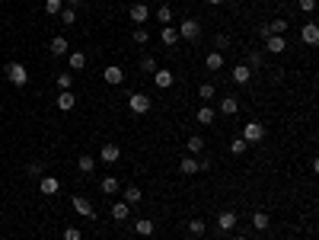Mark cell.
I'll return each instance as SVG.
<instances>
[{
	"instance_id": "4fadbf2b",
	"label": "cell",
	"mask_w": 319,
	"mask_h": 240,
	"mask_svg": "<svg viewBox=\"0 0 319 240\" xmlns=\"http://www.w3.org/2000/svg\"><path fill=\"white\" fill-rule=\"evenodd\" d=\"M239 112V100L236 96H223L221 100V116H236Z\"/></svg>"
},
{
	"instance_id": "603a6c76",
	"label": "cell",
	"mask_w": 319,
	"mask_h": 240,
	"mask_svg": "<svg viewBox=\"0 0 319 240\" xmlns=\"http://www.w3.org/2000/svg\"><path fill=\"white\" fill-rule=\"evenodd\" d=\"M160 39H163V45H175V42H179V29H173V26H163Z\"/></svg>"
},
{
	"instance_id": "8d00e7d4",
	"label": "cell",
	"mask_w": 319,
	"mask_h": 240,
	"mask_svg": "<svg viewBox=\"0 0 319 240\" xmlns=\"http://www.w3.org/2000/svg\"><path fill=\"white\" fill-rule=\"evenodd\" d=\"M230 151H233V154H246V151H249V144H246L243 138H236L233 144H230Z\"/></svg>"
},
{
	"instance_id": "6da1fadb",
	"label": "cell",
	"mask_w": 319,
	"mask_h": 240,
	"mask_svg": "<svg viewBox=\"0 0 319 240\" xmlns=\"http://www.w3.org/2000/svg\"><path fill=\"white\" fill-rule=\"evenodd\" d=\"M239 138H243L246 144H258V141L265 138V125H262V122H246V125H243V135H239Z\"/></svg>"
},
{
	"instance_id": "3957f363",
	"label": "cell",
	"mask_w": 319,
	"mask_h": 240,
	"mask_svg": "<svg viewBox=\"0 0 319 240\" xmlns=\"http://www.w3.org/2000/svg\"><path fill=\"white\" fill-rule=\"evenodd\" d=\"M7 77H10V84H13V86H26V80H29V70H26L19 61H10V64H7Z\"/></svg>"
},
{
	"instance_id": "ee69618b",
	"label": "cell",
	"mask_w": 319,
	"mask_h": 240,
	"mask_svg": "<svg viewBox=\"0 0 319 240\" xmlns=\"http://www.w3.org/2000/svg\"><path fill=\"white\" fill-rule=\"evenodd\" d=\"M214 45H217V48H227L230 42H227V35H217V39H214Z\"/></svg>"
},
{
	"instance_id": "c3c4849f",
	"label": "cell",
	"mask_w": 319,
	"mask_h": 240,
	"mask_svg": "<svg viewBox=\"0 0 319 240\" xmlns=\"http://www.w3.org/2000/svg\"><path fill=\"white\" fill-rule=\"evenodd\" d=\"M185 240H198V237H191V234H189V237H185Z\"/></svg>"
},
{
	"instance_id": "9a60e30c",
	"label": "cell",
	"mask_w": 319,
	"mask_h": 240,
	"mask_svg": "<svg viewBox=\"0 0 319 240\" xmlns=\"http://www.w3.org/2000/svg\"><path fill=\"white\" fill-rule=\"evenodd\" d=\"M74 106H77V96L70 93V90H61V96H58V109H64V112H70Z\"/></svg>"
},
{
	"instance_id": "7dc6e473",
	"label": "cell",
	"mask_w": 319,
	"mask_h": 240,
	"mask_svg": "<svg viewBox=\"0 0 319 240\" xmlns=\"http://www.w3.org/2000/svg\"><path fill=\"white\" fill-rule=\"evenodd\" d=\"M207 3H211V7H217V3H223V0H207Z\"/></svg>"
},
{
	"instance_id": "4dcf8cb0",
	"label": "cell",
	"mask_w": 319,
	"mask_h": 240,
	"mask_svg": "<svg viewBox=\"0 0 319 240\" xmlns=\"http://www.w3.org/2000/svg\"><path fill=\"white\" fill-rule=\"evenodd\" d=\"M77 167H80V173H93V170H96V160H93L90 154H83L80 160H77Z\"/></svg>"
},
{
	"instance_id": "f6af8a7d",
	"label": "cell",
	"mask_w": 319,
	"mask_h": 240,
	"mask_svg": "<svg viewBox=\"0 0 319 240\" xmlns=\"http://www.w3.org/2000/svg\"><path fill=\"white\" fill-rule=\"evenodd\" d=\"M64 3H67L70 10H74V7H80V0H64Z\"/></svg>"
},
{
	"instance_id": "836d02e7",
	"label": "cell",
	"mask_w": 319,
	"mask_h": 240,
	"mask_svg": "<svg viewBox=\"0 0 319 240\" xmlns=\"http://www.w3.org/2000/svg\"><path fill=\"white\" fill-rule=\"evenodd\" d=\"M58 19H61L64 26H74V23H77V13H74V10H70V7H64L61 13H58Z\"/></svg>"
},
{
	"instance_id": "7a4b0ae2",
	"label": "cell",
	"mask_w": 319,
	"mask_h": 240,
	"mask_svg": "<svg viewBox=\"0 0 319 240\" xmlns=\"http://www.w3.org/2000/svg\"><path fill=\"white\" fill-rule=\"evenodd\" d=\"M128 106H131V112H134V116H147V112H150V106H153V100L147 93H131L128 96Z\"/></svg>"
},
{
	"instance_id": "ba28073f",
	"label": "cell",
	"mask_w": 319,
	"mask_h": 240,
	"mask_svg": "<svg viewBox=\"0 0 319 240\" xmlns=\"http://www.w3.org/2000/svg\"><path fill=\"white\" fill-rule=\"evenodd\" d=\"M300 39H303V45H316V42H319V26L306 23L303 29H300Z\"/></svg>"
},
{
	"instance_id": "d6a6232c",
	"label": "cell",
	"mask_w": 319,
	"mask_h": 240,
	"mask_svg": "<svg viewBox=\"0 0 319 240\" xmlns=\"http://www.w3.org/2000/svg\"><path fill=\"white\" fill-rule=\"evenodd\" d=\"M64 10V0H45V13L48 16H58Z\"/></svg>"
},
{
	"instance_id": "e0dca14e",
	"label": "cell",
	"mask_w": 319,
	"mask_h": 240,
	"mask_svg": "<svg viewBox=\"0 0 319 240\" xmlns=\"http://www.w3.org/2000/svg\"><path fill=\"white\" fill-rule=\"evenodd\" d=\"M134 231L141 234V237H150V234L157 231V224H153L150 218H141V221H137V224H134Z\"/></svg>"
},
{
	"instance_id": "9c48e42d",
	"label": "cell",
	"mask_w": 319,
	"mask_h": 240,
	"mask_svg": "<svg viewBox=\"0 0 319 240\" xmlns=\"http://www.w3.org/2000/svg\"><path fill=\"white\" fill-rule=\"evenodd\" d=\"M99 157H102L106 163H118V157H122V147H118V144H102Z\"/></svg>"
},
{
	"instance_id": "484cf974",
	"label": "cell",
	"mask_w": 319,
	"mask_h": 240,
	"mask_svg": "<svg viewBox=\"0 0 319 240\" xmlns=\"http://www.w3.org/2000/svg\"><path fill=\"white\" fill-rule=\"evenodd\" d=\"M179 170H182L185 176H195V173H201V170H198V160H195V157H185V160L179 163Z\"/></svg>"
},
{
	"instance_id": "74e56055",
	"label": "cell",
	"mask_w": 319,
	"mask_h": 240,
	"mask_svg": "<svg viewBox=\"0 0 319 240\" xmlns=\"http://www.w3.org/2000/svg\"><path fill=\"white\" fill-rule=\"evenodd\" d=\"M246 68H262V51H249V61Z\"/></svg>"
},
{
	"instance_id": "60d3db41",
	"label": "cell",
	"mask_w": 319,
	"mask_h": 240,
	"mask_svg": "<svg viewBox=\"0 0 319 240\" xmlns=\"http://www.w3.org/2000/svg\"><path fill=\"white\" fill-rule=\"evenodd\" d=\"M42 170H45L42 163H29V176H38V179H42V176H45V173H42Z\"/></svg>"
},
{
	"instance_id": "7bdbcfd3",
	"label": "cell",
	"mask_w": 319,
	"mask_h": 240,
	"mask_svg": "<svg viewBox=\"0 0 319 240\" xmlns=\"http://www.w3.org/2000/svg\"><path fill=\"white\" fill-rule=\"evenodd\" d=\"M300 10H303V13H313V10H316V0H300Z\"/></svg>"
},
{
	"instance_id": "f546056e",
	"label": "cell",
	"mask_w": 319,
	"mask_h": 240,
	"mask_svg": "<svg viewBox=\"0 0 319 240\" xmlns=\"http://www.w3.org/2000/svg\"><path fill=\"white\" fill-rule=\"evenodd\" d=\"M70 68H74V70H83L86 68V54L83 51H70Z\"/></svg>"
},
{
	"instance_id": "d6986e66",
	"label": "cell",
	"mask_w": 319,
	"mask_h": 240,
	"mask_svg": "<svg viewBox=\"0 0 319 240\" xmlns=\"http://www.w3.org/2000/svg\"><path fill=\"white\" fill-rule=\"evenodd\" d=\"M99 189H102V192H106V195H115V192H118V189H122V183H118V179H115V176H106V179H102V183H99Z\"/></svg>"
},
{
	"instance_id": "1f68e13d",
	"label": "cell",
	"mask_w": 319,
	"mask_h": 240,
	"mask_svg": "<svg viewBox=\"0 0 319 240\" xmlns=\"http://www.w3.org/2000/svg\"><path fill=\"white\" fill-rule=\"evenodd\" d=\"M284 29H287V19H271V23H268V32H271V35H284Z\"/></svg>"
},
{
	"instance_id": "bcb514c9",
	"label": "cell",
	"mask_w": 319,
	"mask_h": 240,
	"mask_svg": "<svg viewBox=\"0 0 319 240\" xmlns=\"http://www.w3.org/2000/svg\"><path fill=\"white\" fill-rule=\"evenodd\" d=\"M233 240H249V237H246V234H236V237Z\"/></svg>"
},
{
	"instance_id": "83f0119b",
	"label": "cell",
	"mask_w": 319,
	"mask_h": 240,
	"mask_svg": "<svg viewBox=\"0 0 319 240\" xmlns=\"http://www.w3.org/2000/svg\"><path fill=\"white\" fill-rule=\"evenodd\" d=\"M268 224H271V221H268L265 211H255V215H252V227H255V231H268Z\"/></svg>"
},
{
	"instance_id": "5bb4252c",
	"label": "cell",
	"mask_w": 319,
	"mask_h": 240,
	"mask_svg": "<svg viewBox=\"0 0 319 240\" xmlns=\"http://www.w3.org/2000/svg\"><path fill=\"white\" fill-rule=\"evenodd\" d=\"M265 48H268L271 54H281L284 48H287V42H284V35H268V39H265Z\"/></svg>"
},
{
	"instance_id": "d4e9b609",
	"label": "cell",
	"mask_w": 319,
	"mask_h": 240,
	"mask_svg": "<svg viewBox=\"0 0 319 240\" xmlns=\"http://www.w3.org/2000/svg\"><path fill=\"white\" fill-rule=\"evenodd\" d=\"M214 116H217V112H214L211 106H201L198 109V125H214Z\"/></svg>"
},
{
	"instance_id": "cb8c5ba5",
	"label": "cell",
	"mask_w": 319,
	"mask_h": 240,
	"mask_svg": "<svg viewBox=\"0 0 319 240\" xmlns=\"http://www.w3.org/2000/svg\"><path fill=\"white\" fill-rule=\"evenodd\" d=\"M249 77H252V70L246 68V64H236V68H233V80H236V84H249Z\"/></svg>"
},
{
	"instance_id": "7402d4cb",
	"label": "cell",
	"mask_w": 319,
	"mask_h": 240,
	"mask_svg": "<svg viewBox=\"0 0 319 240\" xmlns=\"http://www.w3.org/2000/svg\"><path fill=\"white\" fill-rule=\"evenodd\" d=\"M141 199H144V192H141L137 186H128V189H125V199H122V202H128V205H141Z\"/></svg>"
},
{
	"instance_id": "4316f807",
	"label": "cell",
	"mask_w": 319,
	"mask_h": 240,
	"mask_svg": "<svg viewBox=\"0 0 319 240\" xmlns=\"http://www.w3.org/2000/svg\"><path fill=\"white\" fill-rule=\"evenodd\" d=\"M185 151H191V154H201V151H205V138H201V135H191L189 144H185Z\"/></svg>"
},
{
	"instance_id": "7c38bea8",
	"label": "cell",
	"mask_w": 319,
	"mask_h": 240,
	"mask_svg": "<svg viewBox=\"0 0 319 240\" xmlns=\"http://www.w3.org/2000/svg\"><path fill=\"white\" fill-rule=\"evenodd\" d=\"M173 70H153V84L160 86V90H169V86H173Z\"/></svg>"
},
{
	"instance_id": "ac0fdd59",
	"label": "cell",
	"mask_w": 319,
	"mask_h": 240,
	"mask_svg": "<svg viewBox=\"0 0 319 240\" xmlns=\"http://www.w3.org/2000/svg\"><path fill=\"white\" fill-rule=\"evenodd\" d=\"M157 23L160 26H173V7H169V3H163V7L157 10Z\"/></svg>"
},
{
	"instance_id": "e575fe53",
	"label": "cell",
	"mask_w": 319,
	"mask_h": 240,
	"mask_svg": "<svg viewBox=\"0 0 319 240\" xmlns=\"http://www.w3.org/2000/svg\"><path fill=\"white\" fill-rule=\"evenodd\" d=\"M198 100H214V84H201V86H198Z\"/></svg>"
},
{
	"instance_id": "ab89813d",
	"label": "cell",
	"mask_w": 319,
	"mask_h": 240,
	"mask_svg": "<svg viewBox=\"0 0 319 240\" xmlns=\"http://www.w3.org/2000/svg\"><path fill=\"white\" fill-rule=\"evenodd\" d=\"M64 240H83L80 227H64Z\"/></svg>"
},
{
	"instance_id": "277c9868",
	"label": "cell",
	"mask_w": 319,
	"mask_h": 240,
	"mask_svg": "<svg viewBox=\"0 0 319 240\" xmlns=\"http://www.w3.org/2000/svg\"><path fill=\"white\" fill-rule=\"evenodd\" d=\"M198 35H201V23H198V19H182V26H179V39L198 42Z\"/></svg>"
},
{
	"instance_id": "2e32d148",
	"label": "cell",
	"mask_w": 319,
	"mask_h": 240,
	"mask_svg": "<svg viewBox=\"0 0 319 240\" xmlns=\"http://www.w3.org/2000/svg\"><path fill=\"white\" fill-rule=\"evenodd\" d=\"M128 215H131L128 202H115V205H112V218H115V221H128Z\"/></svg>"
},
{
	"instance_id": "f35d334b",
	"label": "cell",
	"mask_w": 319,
	"mask_h": 240,
	"mask_svg": "<svg viewBox=\"0 0 319 240\" xmlns=\"http://www.w3.org/2000/svg\"><path fill=\"white\" fill-rule=\"evenodd\" d=\"M70 84H74V77H70L67 70H64V74H58V86H61V90H70Z\"/></svg>"
},
{
	"instance_id": "52a82bcc",
	"label": "cell",
	"mask_w": 319,
	"mask_h": 240,
	"mask_svg": "<svg viewBox=\"0 0 319 240\" xmlns=\"http://www.w3.org/2000/svg\"><path fill=\"white\" fill-rule=\"evenodd\" d=\"M48 51H51V54H58V58H61V54H67V51H70V42L64 39V35H54V39L48 42Z\"/></svg>"
},
{
	"instance_id": "8992f818",
	"label": "cell",
	"mask_w": 319,
	"mask_h": 240,
	"mask_svg": "<svg viewBox=\"0 0 319 240\" xmlns=\"http://www.w3.org/2000/svg\"><path fill=\"white\" fill-rule=\"evenodd\" d=\"M102 77H106V84H112V86H118V84H125V70L118 68V64H109L106 70H102Z\"/></svg>"
},
{
	"instance_id": "ffe728a7",
	"label": "cell",
	"mask_w": 319,
	"mask_h": 240,
	"mask_svg": "<svg viewBox=\"0 0 319 240\" xmlns=\"http://www.w3.org/2000/svg\"><path fill=\"white\" fill-rule=\"evenodd\" d=\"M205 68H207V70H221V68H223V54H221V51H211V54L205 58Z\"/></svg>"
},
{
	"instance_id": "b9f144b4",
	"label": "cell",
	"mask_w": 319,
	"mask_h": 240,
	"mask_svg": "<svg viewBox=\"0 0 319 240\" xmlns=\"http://www.w3.org/2000/svg\"><path fill=\"white\" fill-rule=\"evenodd\" d=\"M141 68H144V70H157V58H150V54H147L144 61H141Z\"/></svg>"
},
{
	"instance_id": "5b68a950",
	"label": "cell",
	"mask_w": 319,
	"mask_h": 240,
	"mask_svg": "<svg viewBox=\"0 0 319 240\" xmlns=\"http://www.w3.org/2000/svg\"><path fill=\"white\" fill-rule=\"evenodd\" d=\"M128 16H131V23H137V26H144L147 19H150V10H147V3H134V7L128 10Z\"/></svg>"
},
{
	"instance_id": "8fae6325",
	"label": "cell",
	"mask_w": 319,
	"mask_h": 240,
	"mask_svg": "<svg viewBox=\"0 0 319 240\" xmlns=\"http://www.w3.org/2000/svg\"><path fill=\"white\" fill-rule=\"evenodd\" d=\"M217 227H221L223 234H230L236 227V211H221V218H217Z\"/></svg>"
},
{
	"instance_id": "30bf717a",
	"label": "cell",
	"mask_w": 319,
	"mask_h": 240,
	"mask_svg": "<svg viewBox=\"0 0 319 240\" xmlns=\"http://www.w3.org/2000/svg\"><path fill=\"white\" fill-rule=\"evenodd\" d=\"M38 189H42L45 195H58V189H61V183H58L54 176H48V173H45V176L38 179Z\"/></svg>"
},
{
	"instance_id": "44dd1931",
	"label": "cell",
	"mask_w": 319,
	"mask_h": 240,
	"mask_svg": "<svg viewBox=\"0 0 319 240\" xmlns=\"http://www.w3.org/2000/svg\"><path fill=\"white\" fill-rule=\"evenodd\" d=\"M74 208L80 211L83 218H96V208H93V205H90L86 199H74Z\"/></svg>"
},
{
	"instance_id": "f1b7e54d",
	"label": "cell",
	"mask_w": 319,
	"mask_h": 240,
	"mask_svg": "<svg viewBox=\"0 0 319 240\" xmlns=\"http://www.w3.org/2000/svg\"><path fill=\"white\" fill-rule=\"evenodd\" d=\"M205 231H207V224L201 221V218H195V221H189V234H191V237H205Z\"/></svg>"
},
{
	"instance_id": "d590c367",
	"label": "cell",
	"mask_w": 319,
	"mask_h": 240,
	"mask_svg": "<svg viewBox=\"0 0 319 240\" xmlns=\"http://www.w3.org/2000/svg\"><path fill=\"white\" fill-rule=\"evenodd\" d=\"M134 42H137V45H147V42H150V32H147L144 26H137V29H134Z\"/></svg>"
}]
</instances>
